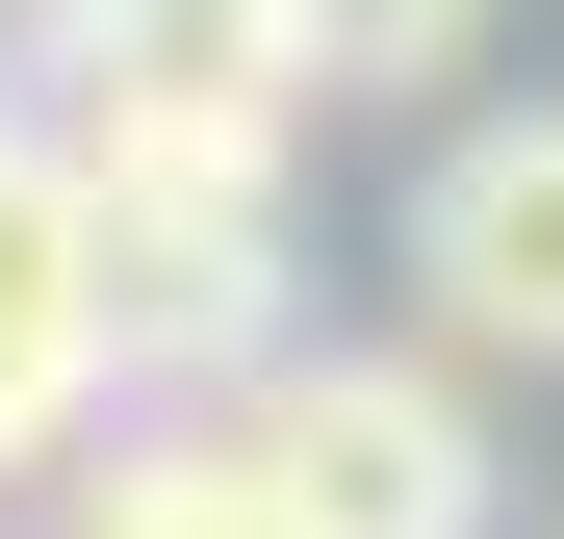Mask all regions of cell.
Returning a JSON list of instances; mask_svg holds the SVG:
<instances>
[{
	"label": "cell",
	"instance_id": "cell-5",
	"mask_svg": "<svg viewBox=\"0 0 564 539\" xmlns=\"http://www.w3.org/2000/svg\"><path fill=\"white\" fill-rule=\"evenodd\" d=\"M104 436V334H77V231H52V154L0 129V488H52Z\"/></svg>",
	"mask_w": 564,
	"mask_h": 539
},
{
	"label": "cell",
	"instance_id": "cell-6",
	"mask_svg": "<svg viewBox=\"0 0 564 539\" xmlns=\"http://www.w3.org/2000/svg\"><path fill=\"white\" fill-rule=\"evenodd\" d=\"M462 26H488V0H257L282 104H411V77H462Z\"/></svg>",
	"mask_w": 564,
	"mask_h": 539
},
{
	"label": "cell",
	"instance_id": "cell-4",
	"mask_svg": "<svg viewBox=\"0 0 564 539\" xmlns=\"http://www.w3.org/2000/svg\"><path fill=\"white\" fill-rule=\"evenodd\" d=\"M52 539H334V514L282 488L257 411L206 386V411H104V436H77V463H52Z\"/></svg>",
	"mask_w": 564,
	"mask_h": 539
},
{
	"label": "cell",
	"instance_id": "cell-3",
	"mask_svg": "<svg viewBox=\"0 0 564 539\" xmlns=\"http://www.w3.org/2000/svg\"><path fill=\"white\" fill-rule=\"evenodd\" d=\"M411 309H436L462 386H488V359H564V104L436 129V180H411Z\"/></svg>",
	"mask_w": 564,
	"mask_h": 539
},
{
	"label": "cell",
	"instance_id": "cell-2",
	"mask_svg": "<svg viewBox=\"0 0 564 539\" xmlns=\"http://www.w3.org/2000/svg\"><path fill=\"white\" fill-rule=\"evenodd\" d=\"M231 411H257V463L334 539H488V386L436 334H282Z\"/></svg>",
	"mask_w": 564,
	"mask_h": 539
},
{
	"label": "cell",
	"instance_id": "cell-1",
	"mask_svg": "<svg viewBox=\"0 0 564 539\" xmlns=\"http://www.w3.org/2000/svg\"><path fill=\"white\" fill-rule=\"evenodd\" d=\"M52 154L77 231V334H104V411H206L282 359V104H0Z\"/></svg>",
	"mask_w": 564,
	"mask_h": 539
}]
</instances>
